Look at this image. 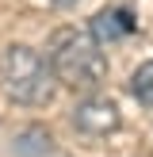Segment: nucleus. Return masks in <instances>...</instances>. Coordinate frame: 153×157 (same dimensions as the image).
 <instances>
[{"mask_svg":"<svg viewBox=\"0 0 153 157\" xmlns=\"http://www.w3.org/2000/svg\"><path fill=\"white\" fill-rule=\"evenodd\" d=\"M46 65H50L54 81L65 84L73 92H99L107 81V54L88 31L80 27H58L46 42Z\"/></svg>","mask_w":153,"mask_h":157,"instance_id":"nucleus-1","label":"nucleus"},{"mask_svg":"<svg viewBox=\"0 0 153 157\" xmlns=\"http://www.w3.org/2000/svg\"><path fill=\"white\" fill-rule=\"evenodd\" d=\"M0 88H4V96L12 100V104L42 107V104L54 100L58 81H54L50 65H46V58L38 50L15 42V46H8V50L0 54Z\"/></svg>","mask_w":153,"mask_h":157,"instance_id":"nucleus-2","label":"nucleus"},{"mask_svg":"<svg viewBox=\"0 0 153 157\" xmlns=\"http://www.w3.org/2000/svg\"><path fill=\"white\" fill-rule=\"evenodd\" d=\"M119 123H122V119H119L115 100L96 96V92H92L84 104L73 107V127L84 130V134H92V138H103V134H111V130H119Z\"/></svg>","mask_w":153,"mask_h":157,"instance_id":"nucleus-3","label":"nucleus"},{"mask_svg":"<svg viewBox=\"0 0 153 157\" xmlns=\"http://www.w3.org/2000/svg\"><path fill=\"white\" fill-rule=\"evenodd\" d=\"M130 31H134V19H130V12H126V8H103V12L92 19L88 35L96 38L99 46H107V42H115V38L130 35Z\"/></svg>","mask_w":153,"mask_h":157,"instance_id":"nucleus-4","label":"nucleus"},{"mask_svg":"<svg viewBox=\"0 0 153 157\" xmlns=\"http://www.w3.org/2000/svg\"><path fill=\"white\" fill-rule=\"evenodd\" d=\"M130 96H134L138 104L153 107V58H149V61H142V65L130 73Z\"/></svg>","mask_w":153,"mask_h":157,"instance_id":"nucleus-5","label":"nucleus"},{"mask_svg":"<svg viewBox=\"0 0 153 157\" xmlns=\"http://www.w3.org/2000/svg\"><path fill=\"white\" fill-rule=\"evenodd\" d=\"M54 4H58V8H73L76 0H54Z\"/></svg>","mask_w":153,"mask_h":157,"instance_id":"nucleus-6","label":"nucleus"}]
</instances>
